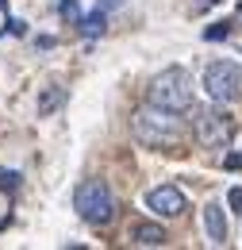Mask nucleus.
I'll return each mask as SVG.
<instances>
[{
  "instance_id": "1",
  "label": "nucleus",
  "mask_w": 242,
  "mask_h": 250,
  "mask_svg": "<svg viewBox=\"0 0 242 250\" xmlns=\"http://www.w3.org/2000/svg\"><path fill=\"white\" fill-rule=\"evenodd\" d=\"M131 135L139 146H150V150H173L184 143V124L173 108H158V104H142L135 116H131Z\"/></svg>"
},
{
  "instance_id": "2",
  "label": "nucleus",
  "mask_w": 242,
  "mask_h": 250,
  "mask_svg": "<svg viewBox=\"0 0 242 250\" xmlns=\"http://www.w3.org/2000/svg\"><path fill=\"white\" fill-rule=\"evenodd\" d=\"M73 208L89 227H108L116 219V212H120V200H116V192H112V185L104 177H89L73 192Z\"/></svg>"
},
{
  "instance_id": "3",
  "label": "nucleus",
  "mask_w": 242,
  "mask_h": 250,
  "mask_svg": "<svg viewBox=\"0 0 242 250\" xmlns=\"http://www.w3.org/2000/svg\"><path fill=\"white\" fill-rule=\"evenodd\" d=\"M146 100L158 104V108H173V112H192V73L181 69V65H169L161 69L146 89Z\"/></svg>"
},
{
  "instance_id": "4",
  "label": "nucleus",
  "mask_w": 242,
  "mask_h": 250,
  "mask_svg": "<svg viewBox=\"0 0 242 250\" xmlns=\"http://www.w3.org/2000/svg\"><path fill=\"white\" fill-rule=\"evenodd\" d=\"M192 135H196L200 146L219 150V146H227L235 139V116H227L223 104L219 108H196L192 104Z\"/></svg>"
},
{
  "instance_id": "5",
  "label": "nucleus",
  "mask_w": 242,
  "mask_h": 250,
  "mask_svg": "<svg viewBox=\"0 0 242 250\" xmlns=\"http://www.w3.org/2000/svg\"><path fill=\"white\" fill-rule=\"evenodd\" d=\"M204 93L212 96L215 104H235L242 100V65L231 58H219L204 69Z\"/></svg>"
},
{
  "instance_id": "6",
  "label": "nucleus",
  "mask_w": 242,
  "mask_h": 250,
  "mask_svg": "<svg viewBox=\"0 0 242 250\" xmlns=\"http://www.w3.org/2000/svg\"><path fill=\"white\" fill-rule=\"evenodd\" d=\"M146 208H150L158 219H177V216H184L188 200H184V192L177 185H154L150 192H146Z\"/></svg>"
},
{
  "instance_id": "7",
  "label": "nucleus",
  "mask_w": 242,
  "mask_h": 250,
  "mask_svg": "<svg viewBox=\"0 0 242 250\" xmlns=\"http://www.w3.org/2000/svg\"><path fill=\"white\" fill-rule=\"evenodd\" d=\"M204 227H208V239H212L215 247H223L231 235H227V216H223V204L212 200L208 208H204Z\"/></svg>"
},
{
  "instance_id": "8",
  "label": "nucleus",
  "mask_w": 242,
  "mask_h": 250,
  "mask_svg": "<svg viewBox=\"0 0 242 250\" xmlns=\"http://www.w3.org/2000/svg\"><path fill=\"white\" fill-rule=\"evenodd\" d=\"M165 227L161 223H135L131 227V243L135 247H165Z\"/></svg>"
},
{
  "instance_id": "9",
  "label": "nucleus",
  "mask_w": 242,
  "mask_h": 250,
  "mask_svg": "<svg viewBox=\"0 0 242 250\" xmlns=\"http://www.w3.org/2000/svg\"><path fill=\"white\" fill-rule=\"evenodd\" d=\"M104 27H108V12L104 8H96L92 16H81V31L85 35H104Z\"/></svg>"
},
{
  "instance_id": "10",
  "label": "nucleus",
  "mask_w": 242,
  "mask_h": 250,
  "mask_svg": "<svg viewBox=\"0 0 242 250\" xmlns=\"http://www.w3.org/2000/svg\"><path fill=\"white\" fill-rule=\"evenodd\" d=\"M61 100H65V93H61L58 85H50V89H46V93L39 96V116H50V112H54V108H58Z\"/></svg>"
},
{
  "instance_id": "11",
  "label": "nucleus",
  "mask_w": 242,
  "mask_h": 250,
  "mask_svg": "<svg viewBox=\"0 0 242 250\" xmlns=\"http://www.w3.org/2000/svg\"><path fill=\"white\" fill-rule=\"evenodd\" d=\"M58 12L65 16V20H69V23H81V4H77V0H61Z\"/></svg>"
},
{
  "instance_id": "12",
  "label": "nucleus",
  "mask_w": 242,
  "mask_h": 250,
  "mask_svg": "<svg viewBox=\"0 0 242 250\" xmlns=\"http://www.w3.org/2000/svg\"><path fill=\"white\" fill-rule=\"evenodd\" d=\"M0 188H4V192H16V188H20V173H12V169H0Z\"/></svg>"
},
{
  "instance_id": "13",
  "label": "nucleus",
  "mask_w": 242,
  "mask_h": 250,
  "mask_svg": "<svg viewBox=\"0 0 242 250\" xmlns=\"http://www.w3.org/2000/svg\"><path fill=\"white\" fill-rule=\"evenodd\" d=\"M227 204H231L235 212H242V188H239V185H235L231 192H227Z\"/></svg>"
},
{
  "instance_id": "14",
  "label": "nucleus",
  "mask_w": 242,
  "mask_h": 250,
  "mask_svg": "<svg viewBox=\"0 0 242 250\" xmlns=\"http://www.w3.org/2000/svg\"><path fill=\"white\" fill-rule=\"evenodd\" d=\"M227 31H231V23H223V27H208V31H204V39H223Z\"/></svg>"
},
{
  "instance_id": "15",
  "label": "nucleus",
  "mask_w": 242,
  "mask_h": 250,
  "mask_svg": "<svg viewBox=\"0 0 242 250\" xmlns=\"http://www.w3.org/2000/svg\"><path fill=\"white\" fill-rule=\"evenodd\" d=\"M212 4H219V0H196V4H192V12H208Z\"/></svg>"
},
{
  "instance_id": "16",
  "label": "nucleus",
  "mask_w": 242,
  "mask_h": 250,
  "mask_svg": "<svg viewBox=\"0 0 242 250\" xmlns=\"http://www.w3.org/2000/svg\"><path fill=\"white\" fill-rule=\"evenodd\" d=\"M123 0H100V4H96V8H104V12H112V8H120Z\"/></svg>"
},
{
  "instance_id": "17",
  "label": "nucleus",
  "mask_w": 242,
  "mask_h": 250,
  "mask_svg": "<svg viewBox=\"0 0 242 250\" xmlns=\"http://www.w3.org/2000/svg\"><path fill=\"white\" fill-rule=\"evenodd\" d=\"M227 166H231V169H239V166H242V154H231V158H227Z\"/></svg>"
}]
</instances>
